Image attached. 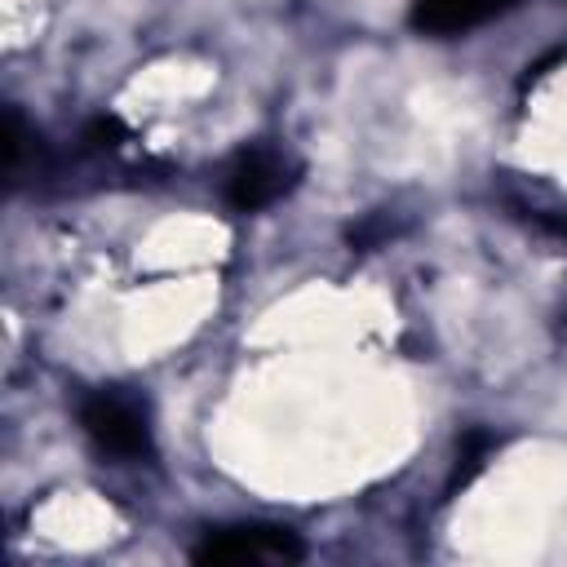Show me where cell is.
Masks as SVG:
<instances>
[{
  "label": "cell",
  "instance_id": "obj_1",
  "mask_svg": "<svg viewBox=\"0 0 567 567\" xmlns=\"http://www.w3.org/2000/svg\"><path fill=\"white\" fill-rule=\"evenodd\" d=\"M84 425L97 434L102 447L111 452H137L146 443V430H142V416L120 403V399H93L89 412H84Z\"/></svg>",
  "mask_w": 567,
  "mask_h": 567
}]
</instances>
